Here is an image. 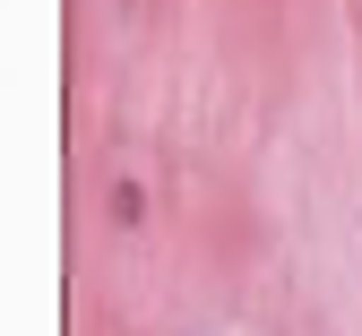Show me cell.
I'll return each mask as SVG.
<instances>
[{
  "label": "cell",
  "instance_id": "6da1fadb",
  "mask_svg": "<svg viewBox=\"0 0 362 336\" xmlns=\"http://www.w3.org/2000/svg\"><path fill=\"white\" fill-rule=\"evenodd\" d=\"M112 216H121V224H139V216H147V190H129V181H121V190H112Z\"/></svg>",
  "mask_w": 362,
  "mask_h": 336
}]
</instances>
